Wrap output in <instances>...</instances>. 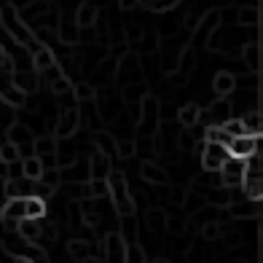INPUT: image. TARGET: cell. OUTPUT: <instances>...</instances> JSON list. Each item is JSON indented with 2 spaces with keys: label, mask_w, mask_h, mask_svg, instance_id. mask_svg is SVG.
I'll use <instances>...</instances> for the list:
<instances>
[{
  "label": "cell",
  "mask_w": 263,
  "mask_h": 263,
  "mask_svg": "<svg viewBox=\"0 0 263 263\" xmlns=\"http://www.w3.org/2000/svg\"><path fill=\"white\" fill-rule=\"evenodd\" d=\"M107 196H113V204L121 215H132L135 204H132V196H129V188L126 180L121 177V172H110L107 175Z\"/></svg>",
  "instance_id": "obj_1"
},
{
  "label": "cell",
  "mask_w": 263,
  "mask_h": 263,
  "mask_svg": "<svg viewBox=\"0 0 263 263\" xmlns=\"http://www.w3.org/2000/svg\"><path fill=\"white\" fill-rule=\"evenodd\" d=\"M0 8H3V11H0V14H3V25H6V30L11 32V35H14V38L19 41V43H25V46H30V49L35 51V49H38V46H35V41H32V32L25 27V25H22V22L14 16V11H11L6 3H0Z\"/></svg>",
  "instance_id": "obj_2"
},
{
  "label": "cell",
  "mask_w": 263,
  "mask_h": 263,
  "mask_svg": "<svg viewBox=\"0 0 263 263\" xmlns=\"http://www.w3.org/2000/svg\"><path fill=\"white\" fill-rule=\"evenodd\" d=\"M218 172H220V183L226 188H239V185H242V180H245V172H247L245 159H234L231 156Z\"/></svg>",
  "instance_id": "obj_3"
},
{
  "label": "cell",
  "mask_w": 263,
  "mask_h": 263,
  "mask_svg": "<svg viewBox=\"0 0 263 263\" xmlns=\"http://www.w3.org/2000/svg\"><path fill=\"white\" fill-rule=\"evenodd\" d=\"M229 159H231V153L226 145H220V142H207L204 153H201V164H204L207 172H218Z\"/></svg>",
  "instance_id": "obj_4"
},
{
  "label": "cell",
  "mask_w": 263,
  "mask_h": 263,
  "mask_svg": "<svg viewBox=\"0 0 263 263\" xmlns=\"http://www.w3.org/2000/svg\"><path fill=\"white\" fill-rule=\"evenodd\" d=\"M258 142H260L258 135H239V137H231L229 153H231L234 159H247V156H253V153L258 151Z\"/></svg>",
  "instance_id": "obj_5"
},
{
  "label": "cell",
  "mask_w": 263,
  "mask_h": 263,
  "mask_svg": "<svg viewBox=\"0 0 263 263\" xmlns=\"http://www.w3.org/2000/svg\"><path fill=\"white\" fill-rule=\"evenodd\" d=\"M91 177L94 180H107V175H110V161H107V156L102 151L91 153Z\"/></svg>",
  "instance_id": "obj_6"
},
{
  "label": "cell",
  "mask_w": 263,
  "mask_h": 263,
  "mask_svg": "<svg viewBox=\"0 0 263 263\" xmlns=\"http://www.w3.org/2000/svg\"><path fill=\"white\" fill-rule=\"evenodd\" d=\"M54 65H57V59H54L49 46H38V49L32 51V67L38 70V73H43V70H49Z\"/></svg>",
  "instance_id": "obj_7"
},
{
  "label": "cell",
  "mask_w": 263,
  "mask_h": 263,
  "mask_svg": "<svg viewBox=\"0 0 263 263\" xmlns=\"http://www.w3.org/2000/svg\"><path fill=\"white\" fill-rule=\"evenodd\" d=\"M3 220H22L25 218V196H16V199H8L6 207L0 210Z\"/></svg>",
  "instance_id": "obj_8"
},
{
  "label": "cell",
  "mask_w": 263,
  "mask_h": 263,
  "mask_svg": "<svg viewBox=\"0 0 263 263\" xmlns=\"http://www.w3.org/2000/svg\"><path fill=\"white\" fill-rule=\"evenodd\" d=\"M78 121H81V116L76 110H62V118H59V126H57V135L59 137H70L76 132Z\"/></svg>",
  "instance_id": "obj_9"
},
{
  "label": "cell",
  "mask_w": 263,
  "mask_h": 263,
  "mask_svg": "<svg viewBox=\"0 0 263 263\" xmlns=\"http://www.w3.org/2000/svg\"><path fill=\"white\" fill-rule=\"evenodd\" d=\"M43 175V159L38 156H27L25 161H22V177H27V180H41Z\"/></svg>",
  "instance_id": "obj_10"
},
{
  "label": "cell",
  "mask_w": 263,
  "mask_h": 263,
  "mask_svg": "<svg viewBox=\"0 0 263 263\" xmlns=\"http://www.w3.org/2000/svg\"><path fill=\"white\" fill-rule=\"evenodd\" d=\"M46 215V201L41 196H25V218L41 220Z\"/></svg>",
  "instance_id": "obj_11"
},
{
  "label": "cell",
  "mask_w": 263,
  "mask_h": 263,
  "mask_svg": "<svg viewBox=\"0 0 263 263\" xmlns=\"http://www.w3.org/2000/svg\"><path fill=\"white\" fill-rule=\"evenodd\" d=\"M234 86H236V78H234L231 73H218V76H215V81H212V89H215V94H218V97L231 94Z\"/></svg>",
  "instance_id": "obj_12"
},
{
  "label": "cell",
  "mask_w": 263,
  "mask_h": 263,
  "mask_svg": "<svg viewBox=\"0 0 263 263\" xmlns=\"http://www.w3.org/2000/svg\"><path fill=\"white\" fill-rule=\"evenodd\" d=\"M140 172H142V177H145L148 183H156V185L166 183V172L161 170V166H156V164H142Z\"/></svg>",
  "instance_id": "obj_13"
},
{
  "label": "cell",
  "mask_w": 263,
  "mask_h": 263,
  "mask_svg": "<svg viewBox=\"0 0 263 263\" xmlns=\"http://www.w3.org/2000/svg\"><path fill=\"white\" fill-rule=\"evenodd\" d=\"M32 137H30V129L27 126H11L8 129V142H14V145L22 151V145H27Z\"/></svg>",
  "instance_id": "obj_14"
},
{
  "label": "cell",
  "mask_w": 263,
  "mask_h": 263,
  "mask_svg": "<svg viewBox=\"0 0 263 263\" xmlns=\"http://www.w3.org/2000/svg\"><path fill=\"white\" fill-rule=\"evenodd\" d=\"M51 153H57V140H54V137H41V140H35V156H38V159L51 156Z\"/></svg>",
  "instance_id": "obj_15"
},
{
  "label": "cell",
  "mask_w": 263,
  "mask_h": 263,
  "mask_svg": "<svg viewBox=\"0 0 263 263\" xmlns=\"http://www.w3.org/2000/svg\"><path fill=\"white\" fill-rule=\"evenodd\" d=\"M19 153L22 151L14 145V142H3V145H0V161H3L6 166L8 164H16L19 161Z\"/></svg>",
  "instance_id": "obj_16"
},
{
  "label": "cell",
  "mask_w": 263,
  "mask_h": 263,
  "mask_svg": "<svg viewBox=\"0 0 263 263\" xmlns=\"http://www.w3.org/2000/svg\"><path fill=\"white\" fill-rule=\"evenodd\" d=\"M201 118V110L196 105H185L183 110H180V124L183 126H196V121Z\"/></svg>",
  "instance_id": "obj_17"
},
{
  "label": "cell",
  "mask_w": 263,
  "mask_h": 263,
  "mask_svg": "<svg viewBox=\"0 0 263 263\" xmlns=\"http://www.w3.org/2000/svg\"><path fill=\"white\" fill-rule=\"evenodd\" d=\"M94 19H97V8H94L91 3L81 6V11H78V27H91Z\"/></svg>",
  "instance_id": "obj_18"
},
{
  "label": "cell",
  "mask_w": 263,
  "mask_h": 263,
  "mask_svg": "<svg viewBox=\"0 0 263 263\" xmlns=\"http://www.w3.org/2000/svg\"><path fill=\"white\" fill-rule=\"evenodd\" d=\"M35 81H38V78H35L32 73H16L14 89H19L22 94H25V91H32V89H35Z\"/></svg>",
  "instance_id": "obj_19"
},
{
  "label": "cell",
  "mask_w": 263,
  "mask_h": 263,
  "mask_svg": "<svg viewBox=\"0 0 263 263\" xmlns=\"http://www.w3.org/2000/svg\"><path fill=\"white\" fill-rule=\"evenodd\" d=\"M210 116H212V121H218V124H212V126H220V121H226V118H229V102H226V100L215 102L212 110H210Z\"/></svg>",
  "instance_id": "obj_20"
},
{
  "label": "cell",
  "mask_w": 263,
  "mask_h": 263,
  "mask_svg": "<svg viewBox=\"0 0 263 263\" xmlns=\"http://www.w3.org/2000/svg\"><path fill=\"white\" fill-rule=\"evenodd\" d=\"M245 59H247V70H255V73H258L260 59H258V46L255 43H247L245 46Z\"/></svg>",
  "instance_id": "obj_21"
},
{
  "label": "cell",
  "mask_w": 263,
  "mask_h": 263,
  "mask_svg": "<svg viewBox=\"0 0 263 263\" xmlns=\"http://www.w3.org/2000/svg\"><path fill=\"white\" fill-rule=\"evenodd\" d=\"M89 188V199H100V196H107V180H94L86 185Z\"/></svg>",
  "instance_id": "obj_22"
},
{
  "label": "cell",
  "mask_w": 263,
  "mask_h": 263,
  "mask_svg": "<svg viewBox=\"0 0 263 263\" xmlns=\"http://www.w3.org/2000/svg\"><path fill=\"white\" fill-rule=\"evenodd\" d=\"M59 180H62V175H59L57 170H43V175H41V180H38V183L49 185V188H57Z\"/></svg>",
  "instance_id": "obj_23"
},
{
  "label": "cell",
  "mask_w": 263,
  "mask_h": 263,
  "mask_svg": "<svg viewBox=\"0 0 263 263\" xmlns=\"http://www.w3.org/2000/svg\"><path fill=\"white\" fill-rule=\"evenodd\" d=\"M239 22H242V25H255V22H258V8H245L242 11V14H239Z\"/></svg>",
  "instance_id": "obj_24"
},
{
  "label": "cell",
  "mask_w": 263,
  "mask_h": 263,
  "mask_svg": "<svg viewBox=\"0 0 263 263\" xmlns=\"http://www.w3.org/2000/svg\"><path fill=\"white\" fill-rule=\"evenodd\" d=\"M59 35H62V41L73 43V41H76V27H73V22H65L62 30H59Z\"/></svg>",
  "instance_id": "obj_25"
},
{
  "label": "cell",
  "mask_w": 263,
  "mask_h": 263,
  "mask_svg": "<svg viewBox=\"0 0 263 263\" xmlns=\"http://www.w3.org/2000/svg\"><path fill=\"white\" fill-rule=\"evenodd\" d=\"M132 153H135V142H118V145H116V156L129 159Z\"/></svg>",
  "instance_id": "obj_26"
},
{
  "label": "cell",
  "mask_w": 263,
  "mask_h": 263,
  "mask_svg": "<svg viewBox=\"0 0 263 263\" xmlns=\"http://www.w3.org/2000/svg\"><path fill=\"white\" fill-rule=\"evenodd\" d=\"M210 201L212 204H218V207H223V204H229V194H226V191H215V194H210Z\"/></svg>",
  "instance_id": "obj_27"
},
{
  "label": "cell",
  "mask_w": 263,
  "mask_h": 263,
  "mask_svg": "<svg viewBox=\"0 0 263 263\" xmlns=\"http://www.w3.org/2000/svg\"><path fill=\"white\" fill-rule=\"evenodd\" d=\"M76 97L78 100H91L94 91H91V86H86V83H78V86H76Z\"/></svg>",
  "instance_id": "obj_28"
},
{
  "label": "cell",
  "mask_w": 263,
  "mask_h": 263,
  "mask_svg": "<svg viewBox=\"0 0 263 263\" xmlns=\"http://www.w3.org/2000/svg\"><path fill=\"white\" fill-rule=\"evenodd\" d=\"M54 91H57V94H67V91H70V81L59 76V78L54 81Z\"/></svg>",
  "instance_id": "obj_29"
},
{
  "label": "cell",
  "mask_w": 263,
  "mask_h": 263,
  "mask_svg": "<svg viewBox=\"0 0 263 263\" xmlns=\"http://www.w3.org/2000/svg\"><path fill=\"white\" fill-rule=\"evenodd\" d=\"M148 223L153 226V229H164V215L161 212H151L148 215Z\"/></svg>",
  "instance_id": "obj_30"
},
{
  "label": "cell",
  "mask_w": 263,
  "mask_h": 263,
  "mask_svg": "<svg viewBox=\"0 0 263 263\" xmlns=\"http://www.w3.org/2000/svg\"><path fill=\"white\" fill-rule=\"evenodd\" d=\"M70 253H73L76 258H83L86 255V245L83 242H70Z\"/></svg>",
  "instance_id": "obj_31"
},
{
  "label": "cell",
  "mask_w": 263,
  "mask_h": 263,
  "mask_svg": "<svg viewBox=\"0 0 263 263\" xmlns=\"http://www.w3.org/2000/svg\"><path fill=\"white\" fill-rule=\"evenodd\" d=\"M218 234H220V229H218V226H215V223H212V226H207V229H204V236H207V239H218Z\"/></svg>",
  "instance_id": "obj_32"
},
{
  "label": "cell",
  "mask_w": 263,
  "mask_h": 263,
  "mask_svg": "<svg viewBox=\"0 0 263 263\" xmlns=\"http://www.w3.org/2000/svg\"><path fill=\"white\" fill-rule=\"evenodd\" d=\"M180 145H183V148H194V137L183 135V137H180Z\"/></svg>",
  "instance_id": "obj_33"
},
{
  "label": "cell",
  "mask_w": 263,
  "mask_h": 263,
  "mask_svg": "<svg viewBox=\"0 0 263 263\" xmlns=\"http://www.w3.org/2000/svg\"><path fill=\"white\" fill-rule=\"evenodd\" d=\"M0 67H11L8 57H6V51H3V46H0Z\"/></svg>",
  "instance_id": "obj_34"
},
{
  "label": "cell",
  "mask_w": 263,
  "mask_h": 263,
  "mask_svg": "<svg viewBox=\"0 0 263 263\" xmlns=\"http://www.w3.org/2000/svg\"><path fill=\"white\" fill-rule=\"evenodd\" d=\"M137 0H121V8H135Z\"/></svg>",
  "instance_id": "obj_35"
},
{
  "label": "cell",
  "mask_w": 263,
  "mask_h": 263,
  "mask_svg": "<svg viewBox=\"0 0 263 263\" xmlns=\"http://www.w3.org/2000/svg\"><path fill=\"white\" fill-rule=\"evenodd\" d=\"M16 263H35V260H30V258H16Z\"/></svg>",
  "instance_id": "obj_36"
},
{
  "label": "cell",
  "mask_w": 263,
  "mask_h": 263,
  "mask_svg": "<svg viewBox=\"0 0 263 263\" xmlns=\"http://www.w3.org/2000/svg\"><path fill=\"white\" fill-rule=\"evenodd\" d=\"M156 263H166V260H156Z\"/></svg>",
  "instance_id": "obj_37"
}]
</instances>
